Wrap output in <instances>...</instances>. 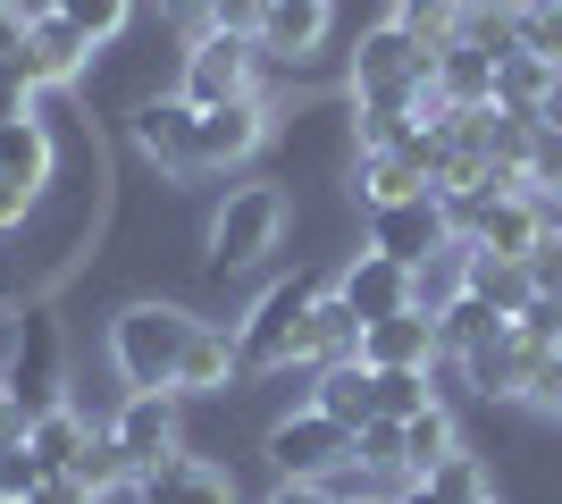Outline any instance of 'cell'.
Returning <instances> with one entry per match:
<instances>
[{
	"instance_id": "cell-28",
	"label": "cell",
	"mask_w": 562,
	"mask_h": 504,
	"mask_svg": "<svg viewBox=\"0 0 562 504\" xmlns=\"http://www.w3.org/2000/svg\"><path fill=\"white\" fill-rule=\"evenodd\" d=\"M0 177L50 186V126L43 119H0Z\"/></svg>"
},
{
	"instance_id": "cell-4",
	"label": "cell",
	"mask_w": 562,
	"mask_h": 504,
	"mask_svg": "<svg viewBox=\"0 0 562 504\" xmlns=\"http://www.w3.org/2000/svg\"><path fill=\"white\" fill-rule=\"evenodd\" d=\"M428 68H437V43H420L386 18L352 43V101H412L428 85Z\"/></svg>"
},
{
	"instance_id": "cell-25",
	"label": "cell",
	"mask_w": 562,
	"mask_h": 504,
	"mask_svg": "<svg viewBox=\"0 0 562 504\" xmlns=\"http://www.w3.org/2000/svg\"><path fill=\"white\" fill-rule=\"evenodd\" d=\"M85 437H93V429H85V412L59 404V412H43V421H25V455H34V471L50 480V471H68V462L85 455Z\"/></svg>"
},
{
	"instance_id": "cell-16",
	"label": "cell",
	"mask_w": 562,
	"mask_h": 504,
	"mask_svg": "<svg viewBox=\"0 0 562 504\" xmlns=\"http://www.w3.org/2000/svg\"><path fill=\"white\" fill-rule=\"evenodd\" d=\"M428 85H437V101H446V110H495V51H479L470 34H446V43H437Z\"/></svg>"
},
{
	"instance_id": "cell-54",
	"label": "cell",
	"mask_w": 562,
	"mask_h": 504,
	"mask_svg": "<svg viewBox=\"0 0 562 504\" xmlns=\"http://www.w3.org/2000/svg\"><path fill=\"white\" fill-rule=\"evenodd\" d=\"M328 9H336V0H328Z\"/></svg>"
},
{
	"instance_id": "cell-7",
	"label": "cell",
	"mask_w": 562,
	"mask_h": 504,
	"mask_svg": "<svg viewBox=\"0 0 562 504\" xmlns=\"http://www.w3.org/2000/svg\"><path fill=\"white\" fill-rule=\"evenodd\" d=\"M177 93H186L193 110L252 101L260 93V43H244V34H202V43H186V76H177Z\"/></svg>"
},
{
	"instance_id": "cell-40",
	"label": "cell",
	"mask_w": 562,
	"mask_h": 504,
	"mask_svg": "<svg viewBox=\"0 0 562 504\" xmlns=\"http://www.w3.org/2000/svg\"><path fill=\"white\" fill-rule=\"evenodd\" d=\"M529 412H562V345H546L538 370H529V395H520Z\"/></svg>"
},
{
	"instance_id": "cell-21",
	"label": "cell",
	"mask_w": 562,
	"mask_h": 504,
	"mask_svg": "<svg viewBox=\"0 0 562 504\" xmlns=\"http://www.w3.org/2000/svg\"><path fill=\"white\" fill-rule=\"evenodd\" d=\"M311 404L328 412V421H345V429H361V421H378V370L361 354H352V361H319Z\"/></svg>"
},
{
	"instance_id": "cell-39",
	"label": "cell",
	"mask_w": 562,
	"mask_h": 504,
	"mask_svg": "<svg viewBox=\"0 0 562 504\" xmlns=\"http://www.w3.org/2000/svg\"><path fill=\"white\" fill-rule=\"evenodd\" d=\"M520 269H529V287H538V294L562 303V219H546V236L520 253Z\"/></svg>"
},
{
	"instance_id": "cell-9",
	"label": "cell",
	"mask_w": 562,
	"mask_h": 504,
	"mask_svg": "<svg viewBox=\"0 0 562 504\" xmlns=\"http://www.w3.org/2000/svg\"><path fill=\"white\" fill-rule=\"evenodd\" d=\"M453 244V202L446 193H412V202H386V211H370V253H386V261L420 269L428 253H446Z\"/></svg>"
},
{
	"instance_id": "cell-11",
	"label": "cell",
	"mask_w": 562,
	"mask_h": 504,
	"mask_svg": "<svg viewBox=\"0 0 562 504\" xmlns=\"http://www.w3.org/2000/svg\"><path fill=\"white\" fill-rule=\"evenodd\" d=\"M0 59H18L34 85H76V76L93 68V34H76L59 9H34L18 25V51H0Z\"/></svg>"
},
{
	"instance_id": "cell-8",
	"label": "cell",
	"mask_w": 562,
	"mask_h": 504,
	"mask_svg": "<svg viewBox=\"0 0 562 504\" xmlns=\"http://www.w3.org/2000/svg\"><path fill=\"white\" fill-rule=\"evenodd\" d=\"M260 455H269L278 480H311V488H319L336 462H352V429H345V421H328L319 404H303V412H285L278 429H269Z\"/></svg>"
},
{
	"instance_id": "cell-5",
	"label": "cell",
	"mask_w": 562,
	"mask_h": 504,
	"mask_svg": "<svg viewBox=\"0 0 562 504\" xmlns=\"http://www.w3.org/2000/svg\"><path fill=\"white\" fill-rule=\"evenodd\" d=\"M546 219H554V202H538L529 186H479L470 202H453V236H470L479 253H529V244L546 236Z\"/></svg>"
},
{
	"instance_id": "cell-50",
	"label": "cell",
	"mask_w": 562,
	"mask_h": 504,
	"mask_svg": "<svg viewBox=\"0 0 562 504\" xmlns=\"http://www.w3.org/2000/svg\"><path fill=\"white\" fill-rule=\"evenodd\" d=\"M395 504H446V496H437L428 480H403V488H395Z\"/></svg>"
},
{
	"instance_id": "cell-12",
	"label": "cell",
	"mask_w": 562,
	"mask_h": 504,
	"mask_svg": "<svg viewBox=\"0 0 562 504\" xmlns=\"http://www.w3.org/2000/svg\"><path fill=\"white\" fill-rule=\"evenodd\" d=\"M110 437H117V455H126V471H160L168 455H186L177 446V387H151V395H126L117 404V421H110Z\"/></svg>"
},
{
	"instance_id": "cell-33",
	"label": "cell",
	"mask_w": 562,
	"mask_h": 504,
	"mask_svg": "<svg viewBox=\"0 0 562 504\" xmlns=\"http://www.w3.org/2000/svg\"><path fill=\"white\" fill-rule=\"evenodd\" d=\"M352 462L370 480H403V421H361L352 429Z\"/></svg>"
},
{
	"instance_id": "cell-37",
	"label": "cell",
	"mask_w": 562,
	"mask_h": 504,
	"mask_svg": "<svg viewBox=\"0 0 562 504\" xmlns=\"http://www.w3.org/2000/svg\"><path fill=\"white\" fill-rule=\"evenodd\" d=\"M428 488H437L446 504H479V496H495V488H487V462H479V455H462V446H453V455L437 462V471H428Z\"/></svg>"
},
{
	"instance_id": "cell-51",
	"label": "cell",
	"mask_w": 562,
	"mask_h": 504,
	"mask_svg": "<svg viewBox=\"0 0 562 504\" xmlns=\"http://www.w3.org/2000/svg\"><path fill=\"white\" fill-rule=\"evenodd\" d=\"M352 504H395V496H378V488H370V496H352Z\"/></svg>"
},
{
	"instance_id": "cell-14",
	"label": "cell",
	"mask_w": 562,
	"mask_h": 504,
	"mask_svg": "<svg viewBox=\"0 0 562 504\" xmlns=\"http://www.w3.org/2000/svg\"><path fill=\"white\" fill-rule=\"evenodd\" d=\"M269 101H218V110H202V126H193V152H202V168H244L260 144H269Z\"/></svg>"
},
{
	"instance_id": "cell-41",
	"label": "cell",
	"mask_w": 562,
	"mask_h": 504,
	"mask_svg": "<svg viewBox=\"0 0 562 504\" xmlns=\"http://www.w3.org/2000/svg\"><path fill=\"white\" fill-rule=\"evenodd\" d=\"M160 25H177L186 43H202V34H218V0H160Z\"/></svg>"
},
{
	"instance_id": "cell-43",
	"label": "cell",
	"mask_w": 562,
	"mask_h": 504,
	"mask_svg": "<svg viewBox=\"0 0 562 504\" xmlns=\"http://www.w3.org/2000/svg\"><path fill=\"white\" fill-rule=\"evenodd\" d=\"M34 93H43V85H34L18 59H0V119H34Z\"/></svg>"
},
{
	"instance_id": "cell-1",
	"label": "cell",
	"mask_w": 562,
	"mask_h": 504,
	"mask_svg": "<svg viewBox=\"0 0 562 504\" xmlns=\"http://www.w3.org/2000/svg\"><path fill=\"white\" fill-rule=\"evenodd\" d=\"M193 328H202V320H193L186 303H126V312L110 320V361H117V379H126V395L177 387V361H186Z\"/></svg>"
},
{
	"instance_id": "cell-27",
	"label": "cell",
	"mask_w": 562,
	"mask_h": 504,
	"mask_svg": "<svg viewBox=\"0 0 562 504\" xmlns=\"http://www.w3.org/2000/svg\"><path fill=\"white\" fill-rule=\"evenodd\" d=\"M562 68H546L538 51H504L495 59V110H520V119H538V101H546V85H554Z\"/></svg>"
},
{
	"instance_id": "cell-49",
	"label": "cell",
	"mask_w": 562,
	"mask_h": 504,
	"mask_svg": "<svg viewBox=\"0 0 562 504\" xmlns=\"http://www.w3.org/2000/svg\"><path fill=\"white\" fill-rule=\"evenodd\" d=\"M538 126H554V135H562V76L546 85V101H538Z\"/></svg>"
},
{
	"instance_id": "cell-53",
	"label": "cell",
	"mask_w": 562,
	"mask_h": 504,
	"mask_svg": "<svg viewBox=\"0 0 562 504\" xmlns=\"http://www.w3.org/2000/svg\"><path fill=\"white\" fill-rule=\"evenodd\" d=\"M0 504H25V496H0Z\"/></svg>"
},
{
	"instance_id": "cell-45",
	"label": "cell",
	"mask_w": 562,
	"mask_h": 504,
	"mask_svg": "<svg viewBox=\"0 0 562 504\" xmlns=\"http://www.w3.org/2000/svg\"><path fill=\"white\" fill-rule=\"evenodd\" d=\"M260 25H269V0H218V34H244V43H260Z\"/></svg>"
},
{
	"instance_id": "cell-2",
	"label": "cell",
	"mask_w": 562,
	"mask_h": 504,
	"mask_svg": "<svg viewBox=\"0 0 562 504\" xmlns=\"http://www.w3.org/2000/svg\"><path fill=\"white\" fill-rule=\"evenodd\" d=\"M311 303H319V287L311 278H278V287L260 294L252 312L235 320V370H294L311 345Z\"/></svg>"
},
{
	"instance_id": "cell-22",
	"label": "cell",
	"mask_w": 562,
	"mask_h": 504,
	"mask_svg": "<svg viewBox=\"0 0 562 504\" xmlns=\"http://www.w3.org/2000/svg\"><path fill=\"white\" fill-rule=\"evenodd\" d=\"M319 43H328V0H269L260 51H278V59H311Z\"/></svg>"
},
{
	"instance_id": "cell-31",
	"label": "cell",
	"mask_w": 562,
	"mask_h": 504,
	"mask_svg": "<svg viewBox=\"0 0 562 504\" xmlns=\"http://www.w3.org/2000/svg\"><path fill=\"white\" fill-rule=\"evenodd\" d=\"M513 43L538 51L546 68H562V0H520L513 9Z\"/></svg>"
},
{
	"instance_id": "cell-20",
	"label": "cell",
	"mask_w": 562,
	"mask_h": 504,
	"mask_svg": "<svg viewBox=\"0 0 562 504\" xmlns=\"http://www.w3.org/2000/svg\"><path fill=\"white\" fill-rule=\"evenodd\" d=\"M352 193H361V211H386V202H412V193H428V168L412 160L403 144L361 152V160H352Z\"/></svg>"
},
{
	"instance_id": "cell-32",
	"label": "cell",
	"mask_w": 562,
	"mask_h": 504,
	"mask_svg": "<svg viewBox=\"0 0 562 504\" xmlns=\"http://www.w3.org/2000/svg\"><path fill=\"white\" fill-rule=\"evenodd\" d=\"M386 18H395L403 34H420V43H446V34H462L470 0H386Z\"/></svg>"
},
{
	"instance_id": "cell-10",
	"label": "cell",
	"mask_w": 562,
	"mask_h": 504,
	"mask_svg": "<svg viewBox=\"0 0 562 504\" xmlns=\"http://www.w3.org/2000/svg\"><path fill=\"white\" fill-rule=\"evenodd\" d=\"M193 126H202V110H193L186 93H151L135 101V119H126V135H135V152L160 177H202V152H193Z\"/></svg>"
},
{
	"instance_id": "cell-47",
	"label": "cell",
	"mask_w": 562,
	"mask_h": 504,
	"mask_svg": "<svg viewBox=\"0 0 562 504\" xmlns=\"http://www.w3.org/2000/svg\"><path fill=\"white\" fill-rule=\"evenodd\" d=\"M269 504H336V496H328V488H311V480H278Z\"/></svg>"
},
{
	"instance_id": "cell-18",
	"label": "cell",
	"mask_w": 562,
	"mask_h": 504,
	"mask_svg": "<svg viewBox=\"0 0 562 504\" xmlns=\"http://www.w3.org/2000/svg\"><path fill=\"white\" fill-rule=\"evenodd\" d=\"M135 504H235V480L202 455H168L160 471L135 480Z\"/></svg>"
},
{
	"instance_id": "cell-29",
	"label": "cell",
	"mask_w": 562,
	"mask_h": 504,
	"mask_svg": "<svg viewBox=\"0 0 562 504\" xmlns=\"http://www.w3.org/2000/svg\"><path fill=\"white\" fill-rule=\"evenodd\" d=\"M462 269H470V244H462V236H453L446 253H428V261L412 269V312H428V320H437V312L453 303V294H462Z\"/></svg>"
},
{
	"instance_id": "cell-23",
	"label": "cell",
	"mask_w": 562,
	"mask_h": 504,
	"mask_svg": "<svg viewBox=\"0 0 562 504\" xmlns=\"http://www.w3.org/2000/svg\"><path fill=\"white\" fill-rule=\"evenodd\" d=\"M227 379H235V328L202 320L193 345H186V361H177V395H218Z\"/></svg>"
},
{
	"instance_id": "cell-3",
	"label": "cell",
	"mask_w": 562,
	"mask_h": 504,
	"mask_svg": "<svg viewBox=\"0 0 562 504\" xmlns=\"http://www.w3.org/2000/svg\"><path fill=\"white\" fill-rule=\"evenodd\" d=\"M285 219H294V202H285V186H227V202L211 211V269H252L269 261L285 244Z\"/></svg>"
},
{
	"instance_id": "cell-13",
	"label": "cell",
	"mask_w": 562,
	"mask_h": 504,
	"mask_svg": "<svg viewBox=\"0 0 562 504\" xmlns=\"http://www.w3.org/2000/svg\"><path fill=\"white\" fill-rule=\"evenodd\" d=\"M529 370H538V345L504 320L495 336H479L462 354V379H470V395H487V404H520L529 395Z\"/></svg>"
},
{
	"instance_id": "cell-38",
	"label": "cell",
	"mask_w": 562,
	"mask_h": 504,
	"mask_svg": "<svg viewBox=\"0 0 562 504\" xmlns=\"http://www.w3.org/2000/svg\"><path fill=\"white\" fill-rule=\"evenodd\" d=\"M520 186L538 193V202H562V135H554V126H538V135H529V160H520Z\"/></svg>"
},
{
	"instance_id": "cell-34",
	"label": "cell",
	"mask_w": 562,
	"mask_h": 504,
	"mask_svg": "<svg viewBox=\"0 0 562 504\" xmlns=\"http://www.w3.org/2000/svg\"><path fill=\"white\" fill-rule=\"evenodd\" d=\"M68 471H76L85 488H93V504L110 496V488H135V471H126V455H117V437H110V429H101V437H85V455H76Z\"/></svg>"
},
{
	"instance_id": "cell-42",
	"label": "cell",
	"mask_w": 562,
	"mask_h": 504,
	"mask_svg": "<svg viewBox=\"0 0 562 504\" xmlns=\"http://www.w3.org/2000/svg\"><path fill=\"white\" fill-rule=\"evenodd\" d=\"M34 211H43V186H25V177H0V236H18Z\"/></svg>"
},
{
	"instance_id": "cell-36",
	"label": "cell",
	"mask_w": 562,
	"mask_h": 504,
	"mask_svg": "<svg viewBox=\"0 0 562 504\" xmlns=\"http://www.w3.org/2000/svg\"><path fill=\"white\" fill-rule=\"evenodd\" d=\"M437 404L428 370H378V421H412V412Z\"/></svg>"
},
{
	"instance_id": "cell-6",
	"label": "cell",
	"mask_w": 562,
	"mask_h": 504,
	"mask_svg": "<svg viewBox=\"0 0 562 504\" xmlns=\"http://www.w3.org/2000/svg\"><path fill=\"white\" fill-rule=\"evenodd\" d=\"M0 395L25 412V421H43L59 412V320L50 312H18V336H9V354H0Z\"/></svg>"
},
{
	"instance_id": "cell-44",
	"label": "cell",
	"mask_w": 562,
	"mask_h": 504,
	"mask_svg": "<svg viewBox=\"0 0 562 504\" xmlns=\"http://www.w3.org/2000/svg\"><path fill=\"white\" fill-rule=\"evenodd\" d=\"M513 328H520V336H529V345L546 354V345H562V303H554V294H538V303H529V312H520Z\"/></svg>"
},
{
	"instance_id": "cell-24",
	"label": "cell",
	"mask_w": 562,
	"mask_h": 504,
	"mask_svg": "<svg viewBox=\"0 0 562 504\" xmlns=\"http://www.w3.org/2000/svg\"><path fill=\"white\" fill-rule=\"evenodd\" d=\"M361 354V312H352L336 287H319V303H311V345L303 361H352Z\"/></svg>"
},
{
	"instance_id": "cell-30",
	"label": "cell",
	"mask_w": 562,
	"mask_h": 504,
	"mask_svg": "<svg viewBox=\"0 0 562 504\" xmlns=\"http://www.w3.org/2000/svg\"><path fill=\"white\" fill-rule=\"evenodd\" d=\"M495 328H504V320H495V312H487V303H479V294H470V287L453 294L446 312H437V345H446L453 361H462L470 345H479V336H495Z\"/></svg>"
},
{
	"instance_id": "cell-48",
	"label": "cell",
	"mask_w": 562,
	"mask_h": 504,
	"mask_svg": "<svg viewBox=\"0 0 562 504\" xmlns=\"http://www.w3.org/2000/svg\"><path fill=\"white\" fill-rule=\"evenodd\" d=\"M18 446H25V412L0 395V455H18Z\"/></svg>"
},
{
	"instance_id": "cell-17",
	"label": "cell",
	"mask_w": 562,
	"mask_h": 504,
	"mask_svg": "<svg viewBox=\"0 0 562 504\" xmlns=\"http://www.w3.org/2000/svg\"><path fill=\"white\" fill-rule=\"evenodd\" d=\"M336 294H345L352 312H361V328H370V320L412 312V269H403V261H386V253H352V261H345V278H336Z\"/></svg>"
},
{
	"instance_id": "cell-46",
	"label": "cell",
	"mask_w": 562,
	"mask_h": 504,
	"mask_svg": "<svg viewBox=\"0 0 562 504\" xmlns=\"http://www.w3.org/2000/svg\"><path fill=\"white\" fill-rule=\"evenodd\" d=\"M25 504H93V488L76 480V471H50V480L34 488V496H25Z\"/></svg>"
},
{
	"instance_id": "cell-52",
	"label": "cell",
	"mask_w": 562,
	"mask_h": 504,
	"mask_svg": "<svg viewBox=\"0 0 562 504\" xmlns=\"http://www.w3.org/2000/svg\"><path fill=\"white\" fill-rule=\"evenodd\" d=\"M479 504H504V496H479Z\"/></svg>"
},
{
	"instance_id": "cell-15",
	"label": "cell",
	"mask_w": 562,
	"mask_h": 504,
	"mask_svg": "<svg viewBox=\"0 0 562 504\" xmlns=\"http://www.w3.org/2000/svg\"><path fill=\"white\" fill-rule=\"evenodd\" d=\"M361 361H370V370H437V361H446V345H437V320H428V312L370 320V328H361Z\"/></svg>"
},
{
	"instance_id": "cell-19",
	"label": "cell",
	"mask_w": 562,
	"mask_h": 504,
	"mask_svg": "<svg viewBox=\"0 0 562 504\" xmlns=\"http://www.w3.org/2000/svg\"><path fill=\"white\" fill-rule=\"evenodd\" d=\"M462 244H470V236H462ZM462 287L479 294V303H487L495 320H520L529 303H538V287H529V269H520L513 253H479V244H470V269H462Z\"/></svg>"
},
{
	"instance_id": "cell-35",
	"label": "cell",
	"mask_w": 562,
	"mask_h": 504,
	"mask_svg": "<svg viewBox=\"0 0 562 504\" xmlns=\"http://www.w3.org/2000/svg\"><path fill=\"white\" fill-rule=\"evenodd\" d=\"M50 9H59L76 34H93V51L117 43V34H126V18H135V0H50Z\"/></svg>"
},
{
	"instance_id": "cell-26",
	"label": "cell",
	"mask_w": 562,
	"mask_h": 504,
	"mask_svg": "<svg viewBox=\"0 0 562 504\" xmlns=\"http://www.w3.org/2000/svg\"><path fill=\"white\" fill-rule=\"evenodd\" d=\"M453 446H462V437H453V412H446V404L412 412V421H403V480H428Z\"/></svg>"
}]
</instances>
